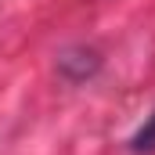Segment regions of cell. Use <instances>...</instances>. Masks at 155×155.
I'll use <instances>...</instances> for the list:
<instances>
[{
    "label": "cell",
    "instance_id": "obj_1",
    "mask_svg": "<svg viewBox=\"0 0 155 155\" xmlns=\"http://www.w3.org/2000/svg\"><path fill=\"white\" fill-rule=\"evenodd\" d=\"M58 65H61V72H65L69 79H87V76H94V72H97V65H101V61H97V54H94V51L76 47V51L61 54V61H58Z\"/></svg>",
    "mask_w": 155,
    "mask_h": 155
},
{
    "label": "cell",
    "instance_id": "obj_2",
    "mask_svg": "<svg viewBox=\"0 0 155 155\" xmlns=\"http://www.w3.org/2000/svg\"><path fill=\"white\" fill-rule=\"evenodd\" d=\"M130 152L134 155H152L155 152V112L144 119V123L137 126V134L130 137Z\"/></svg>",
    "mask_w": 155,
    "mask_h": 155
}]
</instances>
